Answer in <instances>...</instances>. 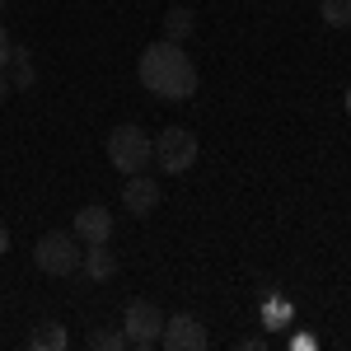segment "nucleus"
I'll use <instances>...</instances> for the list:
<instances>
[{
  "label": "nucleus",
  "instance_id": "f257e3e1",
  "mask_svg": "<svg viewBox=\"0 0 351 351\" xmlns=\"http://www.w3.org/2000/svg\"><path fill=\"white\" fill-rule=\"evenodd\" d=\"M136 75H141V84H145L155 99H164V104H183V99L197 94V66H192V56L183 52V43H169V38L150 43V47L141 52Z\"/></svg>",
  "mask_w": 351,
  "mask_h": 351
},
{
  "label": "nucleus",
  "instance_id": "f03ea898",
  "mask_svg": "<svg viewBox=\"0 0 351 351\" xmlns=\"http://www.w3.org/2000/svg\"><path fill=\"white\" fill-rule=\"evenodd\" d=\"M150 155H155V141L141 132L136 122H122V127H112L108 136V160L117 173H145V164H150Z\"/></svg>",
  "mask_w": 351,
  "mask_h": 351
},
{
  "label": "nucleus",
  "instance_id": "7ed1b4c3",
  "mask_svg": "<svg viewBox=\"0 0 351 351\" xmlns=\"http://www.w3.org/2000/svg\"><path fill=\"white\" fill-rule=\"evenodd\" d=\"M33 263L47 271V276H71V271L80 267V243H75V234H66V230H47L43 239L33 243Z\"/></svg>",
  "mask_w": 351,
  "mask_h": 351
},
{
  "label": "nucleus",
  "instance_id": "20e7f679",
  "mask_svg": "<svg viewBox=\"0 0 351 351\" xmlns=\"http://www.w3.org/2000/svg\"><path fill=\"white\" fill-rule=\"evenodd\" d=\"M155 164L164 173H188L197 164V136L188 127H164L160 141H155Z\"/></svg>",
  "mask_w": 351,
  "mask_h": 351
},
{
  "label": "nucleus",
  "instance_id": "39448f33",
  "mask_svg": "<svg viewBox=\"0 0 351 351\" xmlns=\"http://www.w3.org/2000/svg\"><path fill=\"white\" fill-rule=\"evenodd\" d=\"M122 332H127L132 347L150 351L155 342H160V332H164V314L150 304V300H132V304L122 309Z\"/></svg>",
  "mask_w": 351,
  "mask_h": 351
},
{
  "label": "nucleus",
  "instance_id": "423d86ee",
  "mask_svg": "<svg viewBox=\"0 0 351 351\" xmlns=\"http://www.w3.org/2000/svg\"><path fill=\"white\" fill-rule=\"evenodd\" d=\"M211 332L206 324H197L192 314H169L164 319V332H160V347L164 351H206Z\"/></svg>",
  "mask_w": 351,
  "mask_h": 351
},
{
  "label": "nucleus",
  "instance_id": "0eeeda50",
  "mask_svg": "<svg viewBox=\"0 0 351 351\" xmlns=\"http://www.w3.org/2000/svg\"><path fill=\"white\" fill-rule=\"evenodd\" d=\"M75 239L84 243H108L112 239V211L108 206H99V202H89L75 211Z\"/></svg>",
  "mask_w": 351,
  "mask_h": 351
},
{
  "label": "nucleus",
  "instance_id": "6e6552de",
  "mask_svg": "<svg viewBox=\"0 0 351 351\" xmlns=\"http://www.w3.org/2000/svg\"><path fill=\"white\" fill-rule=\"evenodd\" d=\"M122 202H127L132 216H150V211L160 206V183H155L150 173H132L127 188H122Z\"/></svg>",
  "mask_w": 351,
  "mask_h": 351
},
{
  "label": "nucleus",
  "instance_id": "1a4fd4ad",
  "mask_svg": "<svg viewBox=\"0 0 351 351\" xmlns=\"http://www.w3.org/2000/svg\"><path fill=\"white\" fill-rule=\"evenodd\" d=\"M80 267L89 281H108V276H117V253H112L108 243H89L80 253Z\"/></svg>",
  "mask_w": 351,
  "mask_h": 351
},
{
  "label": "nucleus",
  "instance_id": "9d476101",
  "mask_svg": "<svg viewBox=\"0 0 351 351\" xmlns=\"http://www.w3.org/2000/svg\"><path fill=\"white\" fill-rule=\"evenodd\" d=\"M28 351H66V328L56 324V319H43L28 332Z\"/></svg>",
  "mask_w": 351,
  "mask_h": 351
},
{
  "label": "nucleus",
  "instance_id": "9b49d317",
  "mask_svg": "<svg viewBox=\"0 0 351 351\" xmlns=\"http://www.w3.org/2000/svg\"><path fill=\"white\" fill-rule=\"evenodd\" d=\"M5 75H10V84H14V89H28V84H33V56H28V47H10Z\"/></svg>",
  "mask_w": 351,
  "mask_h": 351
},
{
  "label": "nucleus",
  "instance_id": "f8f14e48",
  "mask_svg": "<svg viewBox=\"0 0 351 351\" xmlns=\"http://www.w3.org/2000/svg\"><path fill=\"white\" fill-rule=\"evenodd\" d=\"M188 33H192V10L188 5H173V10L164 14V38H169V43H183Z\"/></svg>",
  "mask_w": 351,
  "mask_h": 351
},
{
  "label": "nucleus",
  "instance_id": "ddd939ff",
  "mask_svg": "<svg viewBox=\"0 0 351 351\" xmlns=\"http://www.w3.org/2000/svg\"><path fill=\"white\" fill-rule=\"evenodd\" d=\"M319 14H324L328 28H351V0H324Z\"/></svg>",
  "mask_w": 351,
  "mask_h": 351
},
{
  "label": "nucleus",
  "instance_id": "4468645a",
  "mask_svg": "<svg viewBox=\"0 0 351 351\" xmlns=\"http://www.w3.org/2000/svg\"><path fill=\"white\" fill-rule=\"evenodd\" d=\"M89 347L94 351H122L127 347V332H122V328H94V332H89Z\"/></svg>",
  "mask_w": 351,
  "mask_h": 351
},
{
  "label": "nucleus",
  "instance_id": "2eb2a0df",
  "mask_svg": "<svg viewBox=\"0 0 351 351\" xmlns=\"http://www.w3.org/2000/svg\"><path fill=\"white\" fill-rule=\"evenodd\" d=\"M286 319H291V309H286V304H271V309H267V324L271 328H281Z\"/></svg>",
  "mask_w": 351,
  "mask_h": 351
},
{
  "label": "nucleus",
  "instance_id": "dca6fc26",
  "mask_svg": "<svg viewBox=\"0 0 351 351\" xmlns=\"http://www.w3.org/2000/svg\"><path fill=\"white\" fill-rule=\"evenodd\" d=\"M10 47H14V43H10V33H5V24H0V71H5V61H10Z\"/></svg>",
  "mask_w": 351,
  "mask_h": 351
},
{
  "label": "nucleus",
  "instance_id": "f3484780",
  "mask_svg": "<svg viewBox=\"0 0 351 351\" xmlns=\"http://www.w3.org/2000/svg\"><path fill=\"white\" fill-rule=\"evenodd\" d=\"M10 89H14V84H10V75H5V71H0V104H5V99H10Z\"/></svg>",
  "mask_w": 351,
  "mask_h": 351
},
{
  "label": "nucleus",
  "instance_id": "a211bd4d",
  "mask_svg": "<svg viewBox=\"0 0 351 351\" xmlns=\"http://www.w3.org/2000/svg\"><path fill=\"white\" fill-rule=\"evenodd\" d=\"M0 253H10V230L0 225Z\"/></svg>",
  "mask_w": 351,
  "mask_h": 351
},
{
  "label": "nucleus",
  "instance_id": "6ab92c4d",
  "mask_svg": "<svg viewBox=\"0 0 351 351\" xmlns=\"http://www.w3.org/2000/svg\"><path fill=\"white\" fill-rule=\"evenodd\" d=\"M5 5H10V0H0V10H5Z\"/></svg>",
  "mask_w": 351,
  "mask_h": 351
}]
</instances>
